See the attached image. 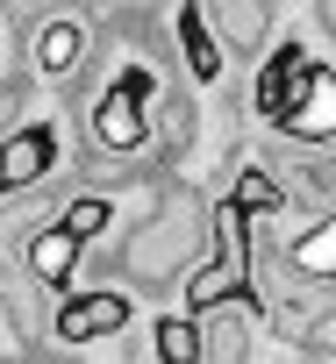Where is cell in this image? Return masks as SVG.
<instances>
[{
	"instance_id": "2",
	"label": "cell",
	"mask_w": 336,
	"mask_h": 364,
	"mask_svg": "<svg viewBox=\"0 0 336 364\" xmlns=\"http://www.w3.org/2000/svg\"><path fill=\"white\" fill-rule=\"evenodd\" d=\"M143 100H150V72H122V79L93 100V143H100V150H143V136H150Z\"/></svg>"
},
{
	"instance_id": "10",
	"label": "cell",
	"mask_w": 336,
	"mask_h": 364,
	"mask_svg": "<svg viewBox=\"0 0 336 364\" xmlns=\"http://www.w3.org/2000/svg\"><path fill=\"white\" fill-rule=\"evenodd\" d=\"M179 36H187V65H194V79H222V43L208 36L201 8H187V15H179Z\"/></svg>"
},
{
	"instance_id": "5",
	"label": "cell",
	"mask_w": 336,
	"mask_h": 364,
	"mask_svg": "<svg viewBox=\"0 0 336 364\" xmlns=\"http://www.w3.org/2000/svg\"><path fill=\"white\" fill-rule=\"evenodd\" d=\"M122 321H129V300H122V293H72V300L58 307L51 336H58V343H100V336H115Z\"/></svg>"
},
{
	"instance_id": "4",
	"label": "cell",
	"mask_w": 336,
	"mask_h": 364,
	"mask_svg": "<svg viewBox=\"0 0 336 364\" xmlns=\"http://www.w3.org/2000/svg\"><path fill=\"white\" fill-rule=\"evenodd\" d=\"M279 129L300 136V143H329V136H336V72H329V65H315V72L300 79V93H293V107L279 114Z\"/></svg>"
},
{
	"instance_id": "8",
	"label": "cell",
	"mask_w": 336,
	"mask_h": 364,
	"mask_svg": "<svg viewBox=\"0 0 336 364\" xmlns=\"http://www.w3.org/2000/svg\"><path fill=\"white\" fill-rule=\"evenodd\" d=\"M201 321L194 314H164L157 321V364H201Z\"/></svg>"
},
{
	"instance_id": "11",
	"label": "cell",
	"mask_w": 336,
	"mask_h": 364,
	"mask_svg": "<svg viewBox=\"0 0 336 364\" xmlns=\"http://www.w3.org/2000/svg\"><path fill=\"white\" fill-rule=\"evenodd\" d=\"M107 222H115V208H107L100 193H79V200H72V208L58 215V229H65V236H79V243H93V236H100Z\"/></svg>"
},
{
	"instance_id": "9",
	"label": "cell",
	"mask_w": 336,
	"mask_h": 364,
	"mask_svg": "<svg viewBox=\"0 0 336 364\" xmlns=\"http://www.w3.org/2000/svg\"><path fill=\"white\" fill-rule=\"evenodd\" d=\"M72 65H79V22H51V29H36V72L65 79Z\"/></svg>"
},
{
	"instance_id": "3",
	"label": "cell",
	"mask_w": 336,
	"mask_h": 364,
	"mask_svg": "<svg viewBox=\"0 0 336 364\" xmlns=\"http://www.w3.org/2000/svg\"><path fill=\"white\" fill-rule=\"evenodd\" d=\"M58 164V129L51 122H29L15 136H0V193H29L36 178H51Z\"/></svg>"
},
{
	"instance_id": "7",
	"label": "cell",
	"mask_w": 336,
	"mask_h": 364,
	"mask_svg": "<svg viewBox=\"0 0 336 364\" xmlns=\"http://www.w3.org/2000/svg\"><path fill=\"white\" fill-rule=\"evenodd\" d=\"M79 250H86V243H79V236H65V229L51 222V229L29 243V272H36V286H72V272H79Z\"/></svg>"
},
{
	"instance_id": "1",
	"label": "cell",
	"mask_w": 336,
	"mask_h": 364,
	"mask_svg": "<svg viewBox=\"0 0 336 364\" xmlns=\"http://www.w3.org/2000/svg\"><path fill=\"white\" fill-rule=\"evenodd\" d=\"M194 250H201V208H194V200H172L164 215H150V222L122 243V264H129L136 279H172V272L194 264Z\"/></svg>"
},
{
	"instance_id": "6",
	"label": "cell",
	"mask_w": 336,
	"mask_h": 364,
	"mask_svg": "<svg viewBox=\"0 0 336 364\" xmlns=\"http://www.w3.org/2000/svg\"><path fill=\"white\" fill-rule=\"evenodd\" d=\"M201 22H208V36H215L222 50H251V43H265V29H272V15L251 8V0H208Z\"/></svg>"
}]
</instances>
